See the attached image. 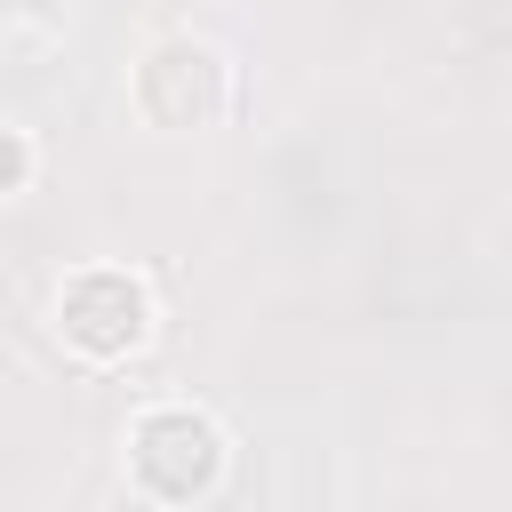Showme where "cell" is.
<instances>
[{
  "instance_id": "6da1fadb",
  "label": "cell",
  "mask_w": 512,
  "mask_h": 512,
  "mask_svg": "<svg viewBox=\"0 0 512 512\" xmlns=\"http://www.w3.org/2000/svg\"><path fill=\"white\" fill-rule=\"evenodd\" d=\"M128 456H136V480L160 488V496H192V488L216 480V432L192 408H152L136 424V448Z\"/></svg>"
},
{
  "instance_id": "7a4b0ae2",
  "label": "cell",
  "mask_w": 512,
  "mask_h": 512,
  "mask_svg": "<svg viewBox=\"0 0 512 512\" xmlns=\"http://www.w3.org/2000/svg\"><path fill=\"white\" fill-rule=\"evenodd\" d=\"M56 320H64V336H72L80 352H128V344L144 336V288H136L128 272H80V280L64 288Z\"/></svg>"
}]
</instances>
